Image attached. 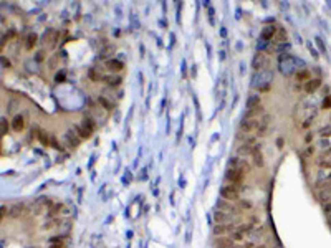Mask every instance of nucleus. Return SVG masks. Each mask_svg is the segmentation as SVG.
I'll use <instances>...</instances> for the list:
<instances>
[{"label": "nucleus", "instance_id": "1", "mask_svg": "<svg viewBox=\"0 0 331 248\" xmlns=\"http://www.w3.org/2000/svg\"><path fill=\"white\" fill-rule=\"evenodd\" d=\"M272 73L270 71H258L255 76H253V80H252V86L253 88H257V89H260V91H265V89H268V86H270V83H272Z\"/></svg>", "mask_w": 331, "mask_h": 248}, {"label": "nucleus", "instance_id": "2", "mask_svg": "<svg viewBox=\"0 0 331 248\" xmlns=\"http://www.w3.org/2000/svg\"><path fill=\"white\" fill-rule=\"evenodd\" d=\"M257 147H258L257 146V137H245V141L237 147V152L240 156H248V154H253Z\"/></svg>", "mask_w": 331, "mask_h": 248}, {"label": "nucleus", "instance_id": "3", "mask_svg": "<svg viewBox=\"0 0 331 248\" xmlns=\"http://www.w3.org/2000/svg\"><path fill=\"white\" fill-rule=\"evenodd\" d=\"M296 65H298L296 60L292 58V56H288V55H285V56L280 58V70H281V73H285V75H292Z\"/></svg>", "mask_w": 331, "mask_h": 248}, {"label": "nucleus", "instance_id": "4", "mask_svg": "<svg viewBox=\"0 0 331 248\" xmlns=\"http://www.w3.org/2000/svg\"><path fill=\"white\" fill-rule=\"evenodd\" d=\"M239 194H240V187L232 184V185H224L220 189V195L227 200H237L239 198Z\"/></svg>", "mask_w": 331, "mask_h": 248}, {"label": "nucleus", "instance_id": "5", "mask_svg": "<svg viewBox=\"0 0 331 248\" xmlns=\"http://www.w3.org/2000/svg\"><path fill=\"white\" fill-rule=\"evenodd\" d=\"M258 123L260 119H253V117H243V121L240 123V131H245V132H257L258 129Z\"/></svg>", "mask_w": 331, "mask_h": 248}, {"label": "nucleus", "instance_id": "6", "mask_svg": "<svg viewBox=\"0 0 331 248\" xmlns=\"http://www.w3.org/2000/svg\"><path fill=\"white\" fill-rule=\"evenodd\" d=\"M245 170H247V167H243V169H228L227 174H225V177H227V180H230L232 184L237 185L239 182H242Z\"/></svg>", "mask_w": 331, "mask_h": 248}, {"label": "nucleus", "instance_id": "7", "mask_svg": "<svg viewBox=\"0 0 331 248\" xmlns=\"http://www.w3.org/2000/svg\"><path fill=\"white\" fill-rule=\"evenodd\" d=\"M270 121H272V116L270 114H265L263 117H260V123H258V129H257V134L258 136H265L268 126H270Z\"/></svg>", "mask_w": 331, "mask_h": 248}, {"label": "nucleus", "instance_id": "8", "mask_svg": "<svg viewBox=\"0 0 331 248\" xmlns=\"http://www.w3.org/2000/svg\"><path fill=\"white\" fill-rule=\"evenodd\" d=\"M214 245H215V248H232V246H234V240L228 238V237H225V238H217Z\"/></svg>", "mask_w": 331, "mask_h": 248}, {"label": "nucleus", "instance_id": "9", "mask_svg": "<svg viewBox=\"0 0 331 248\" xmlns=\"http://www.w3.org/2000/svg\"><path fill=\"white\" fill-rule=\"evenodd\" d=\"M65 141H66V144L70 146V147H76V146L80 144V137H76L73 131H68L65 134Z\"/></svg>", "mask_w": 331, "mask_h": 248}, {"label": "nucleus", "instance_id": "10", "mask_svg": "<svg viewBox=\"0 0 331 248\" xmlns=\"http://www.w3.org/2000/svg\"><path fill=\"white\" fill-rule=\"evenodd\" d=\"M214 220L219 223V225H222V223H227L228 220H230V215H228L227 212H220V210H217V212L214 213Z\"/></svg>", "mask_w": 331, "mask_h": 248}, {"label": "nucleus", "instance_id": "11", "mask_svg": "<svg viewBox=\"0 0 331 248\" xmlns=\"http://www.w3.org/2000/svg\"><path fill=\"white\" fill-rule=\"evenodd\" d=\"M260 114H263V108L261 106H257V108H253V109H248L247 113H245V116L243 117H253V119H260Z\"/></svg>", "mask_w": 331, "mask_h": 248}, {"label": "nucleus", "instance_id": "12", "mask_svg": "<svg viewBox=\"0 0 331 248\" xmlns=\"http://www.w3.org/2000/svg\"><path fill=\"white\" fill-rule=\"evenodd\" d=\"M23 212V204H20V202H17V204H13L10 207V210H9V215L10 217H18L20 213Z\"/></svg>", "mask_w": 331, "mask_h": 248}, {"label": "nucleus", "instance_id": "13", "mask_svg": "<svg viewBox=\"0 0 331 248\" xmlns=\"http://www.w3.org/2000/svg\"><path fill=\"white\" fill-rule=\"evenodd\" d=\"M235 228H234V225H217L214 228V233L215 235H224V233H227V231H234Z\"/></svg>", "mask_w": 331, "mask_h": 248}, {"label": "nucleus", "instance_id": "14", "mask_svg": "<svg viewBox=\"0 0 331 248\" xmlns=\"http://www.w3.org/2000/svg\"><path fill=\"white\" fill-rule=\"evenodd\" d=\"M320 84H321V81H320V80H310L308 83L305 84V91H306V93H313L314 89L320 86Z\"/></svg>", "mask_w": 331, "mask_h": 248}, {"label": "nucleus", "instance_id": "15", "mask_svg": "<svg viewBox=\"0 0 331 248\" xmlns=\"http://www.w3.org/2000/svg\"><path fill=\"white\" fill-rule=\"evenodd\" d=\"M257 106H260V96L258 94H252L250 98H248V101H247V108L248 109H253V108H257Z\"/></svg>", "mask_w": 331, "mask_h": 248}, {"label": "nucleus", "instance_id": "16", "mask_svg": "<svg viewBox=\"0 0 331 248\" xmlns=\"http://www.w3.org/2000/svg\"><path fill=\"white\" fill-rule=\"evenodd\" d=\"M217 209L220 210V212H235L234 207H232L230 204H227V202H224V200L217 202Z\"/></svg>", "mask_w": 331, "mask_h": 248}, {"label": "nucleus", "instance_id": "17", "mask_svg": "<svg viewBox=\"0 0 331 248\" xmlns=\"http://www.w3.org/2000/svg\"><path fill=\"white\" fill-rule=\"evenodd\" d=\"M23 124H25V121H23V116H15V117H13V123H12V126H13L15 131H22V129H23Z\"/></svg>", "mask_w": 331, "mask_h": 248}, {"label": "nucleus", "instance_id": "18", "mask_svg": "<svg viewBox=\"0 0 331 248\" xmlns=\"http://www.w3.org/2000/svg\"><path fill=\"white\" fill-rule=\"evenodd\" d=\"M275 31H276V28H275V27H265V30L261 31V40H268V38H272V36L275 35Z\"/></svg>", "mask_w": 331, "mask_h": 248}, {"label": "nucleus", "instance_id": "19", "mask_svg": "<svg viewBox=\"0 0 331 248\" xmlns=\"http://www.w3.org/2000/svg\"><path fill=\"white\" fill-rule=\"evenodd\" d=\"M76 132L80 134V137H86V139H88L89 136H91V131H89V129H86L83 124L76 126Z\"/></svg>", "mask_w": 331, "mask_h": 248}, {"label": "nucleus", "instance_id": "20", "mask_svg": "<svg viewBox=\"0 0 331 248\" xmlns=\"http://www.w3.org/2000/svg\"><path fill=\"white\" fill-rule=\"evenodd\" d=\"M253 159H255V165H258V167H261V165H263V157H261L260 147H257L255 151H253Z\"/></svg>", "mask_w": 331, "mask_h": 248}, {"label": "nucleus", "instance_id": "21", "mask_svg": "<svg viewBox=\"0 0 331 248\" xmlns=\"http://www.w3.org/2000/svg\"><path fill=\"white\" fill-rule=\"evenodd\" d=\"M263 63H265L263 55H257L255 58H253V68H255V70H260V68L263 66Z\"/></svg>", "mask_w": 331, "mask_h": 248}, {"label": "nucleus", "instance_id": "22", "mask_svg": "<svg viewBox=\"0 0 331 248\" xmlns=\"http://www.w3.org/2000/svg\"><path fill=\"white\" fill-rule=\"evenodd\" d=\"M61 223V220L60 218H53V220H50V222H47L43 225V230H51V228H55L56 225H60Z\"/></svg>", "mask_w": 331, "mask_h": 248}, {"label": "nucleus", "instance_id": "23", "mask_svg": "<svg viewBox=\"0 0 331 248\" xmlns=\"http://www.w3.org/2000/svg\"><path fill=\"white\" fill-rule=\"evenodd\" d=\"M296 80L298 81H306V83H308V81H310V71L308 70H303V71L296 73Z\"/></svg>", "mask_w": 331, "mask_h": 248}, {"label": "nucleus", "instance_id": "24", "mask_svg": "<svg viewBox=\"0 0 331 248\" xmlns=\"http://www.w3.org/2000/svg\"><path fill=\"white\" fill-rule=\"evenodd\" d=\"M81 124H83L86 129H89L91 132L95 131V123H93V119H91V117H85V119H83V123H81Z\"/></svg>", "mask_w": 331, "mask_h": 248}, {"label": "nucleus", "instance_id": "25", "mask_svg": "<svg viewBox=\"0 0 331 248\" xmlns=\"http://www.w3.org/2000/svg\"><path fill=\"white\" fill-rule=\"evenodd\" d=\"M98 103L101 104V106H104V109H111L113 108V103L111 101H108L104 96H100V99H98Z\"/></svg>", "mask_w": 331, "mask_h": 248}, {"label": "nucleus", "instance_id": "26", "mask_svg": "<svg viewBox=\"0 0 331 248\" xmlns=\"http://www.w3.org/2000/svg\"><path fill=\"white\" fill-rule=\"evenodd\" d=\"M104 81H106V83H109V84H118L121 81V78H119V76H104Z\"/></svg>", "mask_w": 331, "mask_h": 248}, {"label": "nucleus", "instance_id": "27", "mask_svg": "<svg viewBox=\"0 0 331 248\" xmlns=\"http://www.w3.org/2000/svg\"><path fill=\"white\" fill-rule=\"evenodd\" d=\"M108 66L111 68V70H116V71H118V70H121V68H122V63H121V61H116V60H113V61L108 63Z\"/></svg>", "mask_w": 331, "mask_h": 248}, {"label": "nucleus", "instance_id": "28", "mask_svg": "<svg viewBox=\"0 0 331 248\" xmlns=\"http://www.w3.org/2000/svg\"><path fill=\"white\" fill-rule=\"evenodd\" d=\"M61 209H63V204H61V202H60V204H55V205H53L51 209H50V217H53V215H55L56 212H60Z\"/></svg>", "mask_w": 331, "mask_h": 248}, {"label": "nucleus", "instance_id": "29", "mask_svg": "<svg viewBox=\"0 0 331 248\" xmlns=\"http://www.w3.org/2000/svg\"><path fill=\"white\" fill-rule=\"evenodd\" d=\"M27 42H28V43H27V48H32V46L36 43V35H35V33H33V35H28Z\"/></svg>", "mask_w": 331, "mask_h": 248}, {"label": "nucleus", "instance_id": "30", "mask_svg": "<svg viewBox=\"0 0 331 248\" xmlns=\"http://www.w3.org/2000/svg\"><path fill=\"white\" fill-rule=\"evenodd\" d=\"M114 51V46H108V48H104L103 51H101V56H108L109 53H113Z\"/></svg>", "mask_w": 331, "mask_h": 248}, {"label": "nucleus", "instance_id": "31", "mask_svg": "<svg viewBox=\"0 0 331 248\" xmlns=\"http://www.w3.org/2000/svg\"><path fill=\"white\" fill-rule=\"evenodd\" d=\"M323 108H331V96H328L325 101H323Z\"/></svg>", "mask_w": 331, "mask_h": 248}, {"label": "nucleus", "instance_id": "32", "mask_svg": "<svg viewBox=\"0 0 331 248\" xmlns=\"http://www.w3.org/2000/svg\"><path fill=\"white\" fill-rule=\"evenodd\" d=\"M2 134H7V119H2Z\"/></svg>", "mask_w": 331, "mask_h": 248}, {"label": "nucleus", "instance_id": "33", "mask_svg": "<svg viewBox=\"0 0 331 248\" xmlns=\"http://www.w3.org/2000/svg\"><path fill=\"white\" fill-rule=\"evenodd\" d=\"M242 207L243 209H252V204L248 200H242Z\"/></svg>", "mask_w": 331, "mask_h": 248}, {"label": "nucleus", "instance_id": "34", "mask_svg": "<svg viewBox=\"0 0 331 248\" xmlns=\"http://www.w3.org/2000/svg\"><path fill=\"white\" fill-rule=\"evenodd\" d=\"M329 132H331V128H325V129L321 131L323 136H329Z\"/></svg>", "mask_w": 331, "mask_h": 248}, {"label": "nucleus", "instance_id": "35", "mask_svg": "<svg viewBox=\"0 0 331 248\" xmlns=\"http://www.w3.org/2000/svg\"><path fill=\"white\" fill-rule=\"evenodd\" d=\"M7 213H9V210H7V209H5V205H3V207H2V217H5Z\"/></svg>", "mask_w": 331, "mask_h": 248}, {"label": "nucleus", "instance_id": "36", "mask_svg": "<svg viewBox=\"0 0 331 248\" xmlns=\"http://www.w3.org/2000/svg\"><path fill=\"white\" fill-rule=\"evenodd\" d=\"M316 43H318V46L321 48V50H325V46H323V43H321V40L320 38H316Z\"/></svg>", "mask_w": 331, "mask_h": 248}, {"label": "nucleus", "instance_id": "37", "mask_svg": "<svg viewBox=\"0 0 331 248\" xmlns=\"http://www.w3.org/2000/svg\"><path fill=\"white\" fill-rule=\"evenodd\" d=\"M325 212H326V213H328V212H331V204H328V205L325 207Z\"/></svg>", "mask_w": 331, "mask_h": 248}]
</instances>
